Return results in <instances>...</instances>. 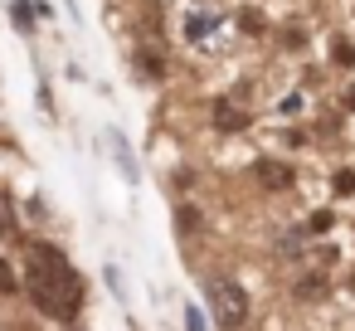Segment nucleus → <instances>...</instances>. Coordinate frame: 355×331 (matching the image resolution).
<instances>
[{
	"instance_id": "1",
	"label": "nucleus",
	"mask_w": 355,
	"mask_h": 331,
	"mask_svg": "<svg viewBox=\"0 0 355 331\" xmlns=\"http://www.w3.org/2000/svg\"><path fill=\"white\" fill-rule=\"evenodd\" d=\"M25 287L35 297V307L54 321H73L83 307V282L73 273V263L54 248V244H30L25 258Z\"/></svg>"
},
{
	"instance_id": "2",
	"label": "nucleus",
	"mask_w": 355,
	"mask_h": 331,
	"mask_svg": "<svg viewBox=\"0 0 355 331\" xmlns=\"http://www.w3.org/2000/svg\"><path fill=\"white\" fill-rule=\"evenodd\" d=\"M180 40L190 49H200V54H219L224 40H229V20L219 10H209V6H190L180 15Z\"/></svg>"
},
{
	"instance_id": "13",
	"label": "nucleus",
	"mask_w": 355,
	"mask_h": 331,
	"mask_svg": "<svg viewBox=\"0 0 355 331\" xmlns=\"http://www.w3.org/2000/svg\"><path fill=\"white\" fill-rule=\"evenodd\" d=\"M15 25L30 30V6H25V0H15Z\"/></svg>"
},
{
	"instance_id": "8",
	"label": "nucleus",
	"mask_w": 355,
	"mask_h": 331,
	"mask_svg": "<svg viewBox=\"0 0 355 331\" xmlns=\"http://www.w3.org/2000/svg\"><path fill=\"white\" fill-rule=\"evenodd\" d=\"M331 59H336V64H355V44H345V40H336V49H331Z\"/></svg>"
},
{
	"instance_id": "4",
	"label": "nucleus",
	"mask_w": 355,
	"mask_h": 331,
	"mask_svg": "<svg viewBox=\"0 0 355 331\" xmlns=\"http://www.w3.org/2000/svg\"><path fill=\"white\" fill-rule=\"evenodd\" d=\"M243 127H248V112H243L239 103L219 98V103H214V132H243Z\"/></svg>"
},
{
	"instance_id": "12",
	"label": "nucleus",
	"mask_w": 355,
	"mask_h": 331,
	"mask_svg": "<svg viewBox=\"0 0 355 331\" xmlns=\"http://www.w3.org/2000/svg\"><path fill=\"white\" fill-rule=\"evenodd\" d=\"M15 292V273H10V263H0V297H10Z\"/></svg>"
},
{
	"instance_id": "14",
	"label": "nucleus",
	"mask_w": 355,
	"mask_h": 331,
	"mask_svg": "<svg viewBox=\"0 0 355 331\" xmlns=\"http://www.w3.org/2000/svg\"><path fill=\"white\" fill-rule=\"evenodd\" d=\"M336 190H355V171H340L336 176Z\"/></svg>"
},
{
	"instance_id": "6",
	"label": "nucleus",
	"mask_w": 355,
	"mask_h": 331,
	"mask_svg": "<svg viewBox=\"0 0 355 331\" xmlns=\"http://www.w3.org/2000/svg\"><path fill=\"white\" fill-rule=\"evenodd\" d=\"M253 171H258V185H268V190H287L292 185V171L282 161H258Z\"/></svg>"
},
{
	"instance_id": "5",
	"label": "nucleus",
	"mask_w": 355,
	"mask_h": 331,
	"mask_svg": "<svg viewBox=\"0 0 355 331\" xmlns=\"http://www.w3.org/2000/svg\"><path fill=\"white\" fill-rule=\"evenodd\" d=\"M107 151L117 156V171L127 176V180H137L141 171H137V151H132V142L122 137V132H107Z\"/></svg>"
},
{
	"instance_id": "11",
	"label": "nucleus",
	"mask_w": 355,
	"mask_h": 331,
	"mask_svg": "<svg viewBox=\"0 0 355 331\" xmlns=\"http://www.w3.org/2000/svg\"><path fill=\"white\" fill-rule=\"evenodd\" d=\"M103 278H107V287H112L117 297H127V287H122V268H112V263H107V273H103Z\"/></svg>"
},
{
	"instance_id": "3",
	"label": "nucleus",
	"mask_w": 355,
	"mask_h": 331,
	"mask_svg": "<svg viewBox=\"0 0 355 331\" xmlns=\"http://www.w3.org/2000/svg\"><path fill=\"white\" fill-rule=\"evenodd\" d=\"M209 302H214L224 326H243L248 321V292L239 282H209Z\"/></svg>"
},
{
	"instance_id": "10",
	"label": "nucleus",
	"mask_w": 355,
	"mask_h": 331,
	"mask_svg": "<svg viewBox=\"0 0 355 331\" xmlns=\"http://www.w3.org/2000/svg\"><path fill=\"white\" fill-rule=\"evenodd\" d=\"M180 229H200V210L195 205H180Z\"/></svg>"
},
{
	"instance_id": "9",
	"label": "nucleus",
	"mask_w": 355,
	"mask_h": 331,
	"mask_svg": "<svg viewBox=\"0 0 355 331\" xmlns=\"http://www.w3.org/2000/svg\"><path fill=\"white\" fill-rule=\"evenodd\" d=\"M185 331H209V326H205V312H200V307H185Z\"/></svg>"
},
{
	"instance_id": "7",
	"label": "nucleus",
	"mask_w": 355,
	"mask_h": 331,
	"mask_svg": "<svg viewBox=\"0 0 355 331\" xmlns=\"http://www.w3.org/2000/svg\"><path fill=\"white\" fill-rule=\"evenodd\" d=\"M321 292H326V282H321V278H316V273H311V278H302V282H297V297H302V302H316V297H321Z\"/></svg>"
}]
</instances>
